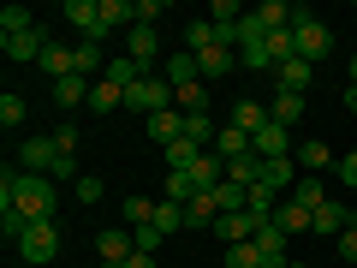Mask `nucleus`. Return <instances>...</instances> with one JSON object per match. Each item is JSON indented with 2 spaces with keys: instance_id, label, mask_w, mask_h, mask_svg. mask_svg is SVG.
<instances>
[{
  "instance_id": "2f4dec72",
  "label": "nucleus",
  "mask_w": 357,
  "mask_h": 268,
  "mask_svg": "<svg viewBox=\"0 0 357 268\" xmlns=\"http://www.w3.org/2000/svg\"><path fill=\"white\" fill-rule=\"evenodd\" d=\"M77 72H84V77L89 72H107V48H102V42H89V36L77 42Z\"/></svg>"
},
{
  "instance_id": "9b49d317",
  "label": "nucleus",
  "mask_w": 357,
  "mask_h": 268,
  "mask_svg": "<svg viewBox=\"0 0 357 268\" xmlns=\"http://www.w3.org/2000/svg\"><path fill=\"white\" fill-rule=\"evenodd\" d=\"M351 221H357V215H351V209H345V203H340V197H328V203H321V209H316V227H310V232H321V239H340V232H345V227H351Z\"/></svg>"
},
{
  "instance_id": "412c9836",
  "label": "nucleus",
  "mask_w": 357,
  "mask_h": 268,
  "mask_svg": "<svg viewBox=\"0 0 357 268\" xmlns=\"http://www.w3.org/2000/svg\"><path fill=\"white\" fill-rule=\"evenodd\" d=\"M203 155H208V149H197V143H185V137H178V143H167V149H161V161H167V173H191V167L203 161Z\"/></svg>"
},
{
  "instance_id": "4be33fe9",
  "label": "nucleus",
  "mask_w": 357,
  "mask_h": 268,
  "mask_svg": "<svg viewBox=\"0 0 357 268\" xmlns=\"http://www.w3.org/2000/svg\"><path fill=\"white\" fill-rule=\"evenodd\" d=\"M310 77H316V66H310V60H286L280 72H274V84H280V89H292V96H304V89H310Z\"/></svg>"
},
{
  "instance_id": "6ab92c4d",
  "label": "nucleus",
  "mask_w": 357,
  "mask_h": 268,
  "mask_svg": "<svg viewBox=\"0 0 357 268\" xmlns=\"http://www.w3.org/2000/svg\"><path fill=\"white\" fill-rule=\"evenodd\" d=\"M42 72H48V77H72L77 72V48H66V42H48V54H42Z\"/></svg>"
},
{
  "instance_id": "f03ea898",
  "label": "nucleus",
  "mask_w": 357,
  "mask_h": 268,
  "mask_svg": "<svg viewBox=\"0 0 357 268\" xmlns=\"http://www.w3.org/2000/svg\"><path fill=\"white\" fill-rule=\"evenodd\" d=\"M292 36H298V60H310V66L333 54V30L321 24L316 13H304V6H298V24H292Z\"/></svg>"
},
{
  "instance_id": "e433bc0d",
  "label": "nucleus",
  "mask_w": 357,
  "mask_h": 268,
  "mask_svg": "<svg viewBox=\"0 0 357 268\" xmlns=\"http://www.w3.org/2000/svg\"><path fill=\"white\" fill-rule=\"evenodd\" d=\"M48 137H54V149H60V155H77V126H72V119H60Z\"/></svg>"
},
{
  "instance_id": "dca6fc26",
  "label": "nucleus",
  "mask_w": 357,
  "mask_h": 268,
  "mask_svg": "<svg viewBox=\"0 0 357 268\" xmlns=\"http://www.w3.org/2000/svg\"><path fill=\"white\" fill-rule=\"evenodd\" d=\"M268 119L292 131L298 119H304V96H292V89H274V102H268Z\"/></svg>"
},
{
  "instance_id": "473e14b6",
  "label": "nucleus",
  "mask_w": 357,
  "mask_h": 268,
  "mask_svg": "<svg viewBox=\"0 0 357 268\" xmlns=\"http://www.w3.org/2000/svg\"><path fill=\"white\" fill-rule=\"evenodd\" d=\"M178 114H208V84H203V77L178 89Z\"/></svg>"
},
{
  "instance_id": "37998d69",
  "label": "nucleus",
  "mask_w": 357,
  "mask_h": 268,
  "mask_svg": "<svg viewBox=\"0 0 357 268\" xmlns=\"http://www.w3.org/2000/svg\"><path fill=\"white\" fill-rule=\"evenodd\" d=\"M340 256H345V262H357V221L340 232Z\"/></svg>"
},
{
  "instance_id": "c756f323",
  "label": "nucleus",
  "mask_w": 357,
  "mask_h": 268,
  "mask_svg": "<svg viewBox=\"0 0 357 268\" xmlns=\"http://www.w3.org/2000/svg\"><path fill=\"white\" fill-rule=\"evenodd\" d=\"M215 119H208V114H185V143H197V149H208V143H215Z\"/></svg>"
},
{
  "instance_id": "7c9ffc66",
  "label": "nucleus",
  "mask_w": 357,
  "mask_h": 268,
  "mask_svg": "<svg viewBox=\"0 0 357 268\" xmlns=\"http://www.w3.org/2000/svg\"><path fill=\"white\" fill-rule=\"evenodd\" d=\"M24 119H30V102L18 96V89H6V96H0V126L13 131V126H24Z\"/></svg>"
},
{
  "instance_id": "20e7f679",
  "label": "nucleus",
  "mask_w": 357,
  "mask_h": 268,
  "mask_svg": "<svg viewBox=\"0 0 357 268\" xmlns=\"http://www.w3.org/2000/svg\"><path fill=\"white\" fill-rule=\"evenodd\" d=\"M66 155L54 149V137H24L18 143V173H42V179H54V167H60Z\"/></svg>"
},
{
  "instance_id": "423d86ee",
  "label": "nucleus",
  "mask_w": 357,
  "mask_h": 268,
  "mask_svg": "<svg viewBox=\"0 0 357 268\" xmlns=\"http://www.w3.org/2000/svg\"><path fill=\"white\" fill-rule=\"evenodd\" d=\"M126 54H131L137 66H149V72H155V66H161V30H149V24H131Z\"/></svg>"
},
{
  "instance_id": "7ed1b4c3",
  "label": "nucleus",
  "mask_w": 357,
  "mask_h": 268,
  "mask_svg": "<svg viewBox=\"0 0 357 268\" xmlns=\"http://www.w3.org/2000/svg\"><path fill=\"white\" fill-rule=\"evenodd\" d=\"M18 256L24 262H54L60 256V227L54 221H30V232L18 239Z\"/></svg>"
},
{
  "instance_id": "a19ab883",
  "label": "nucleus",
  "mask_w": 357,
  "mask_h": 268,
  "mask_svg": "<svg viewBox=\"0 0 357 268\" xmlns=\"http://www.w3.org/2000/svg\"><path fill=\"white\" fill-rule=\"evenodd\" d=\"M333 173H340V185H345V191H357V149H351V155H345V161H340V167H333Z\"/></svg>"
},
{
  "instance_id": "bb28decb",
  "label": "nucleus",
  "mask_w": 357,
  "mask_h": 268,
  "mask_svg": "<svg viewBox=\"0 0 357 268\" xmlns=\"http://www.w3.org/2000/svg\"><path fill=\"white\" fill-rule=\"evenodd\" d=\"M286 197H292V203H298V209H310V215H316V209H321V203H328V191H321V185H316V179H310V173H304V179H298V185H292V191H286Z\"/></svg>"
},
{
  "instance_id": "393cba45",
  "label": "nucleus",
  "mask_w": 357,
  "mask_h": 268,
  "mask_svg": "<svg viewBox=\"0 0 357 268\" xmlns=\"http://www.w3.org/2000/svg\"><path fill=\"white\" fill-rule=\"evenodd\" d=\"M232 126H238V131H250V137H256V131L268 126V102H250V96H244V102L232 107Z\"/></svg>"
},
{
  "instance_id": "a878e982",
  "label": "nucleus",
  "mask_w": 357,
  "mask_h": 268,
  "mask_svg": "<svg viewBox=\"0 0 357 268\" xmlns=\"http://www.w3.org/2000/svg\"><path fill=\"white\" fill-rule=\"evenodd\" d=\"M114 107H126V89H119V84H107V77H102V84L89 89V114H114Z\"/></svg>"
},
{
  "instance_id": "2eb2a0df",
  "label": "nucleus",
  "mask_w": 357,
  "mask_h": 268,
  "mask_svg": "<svg viewBox=\"0 0 357 268\" xmlns=\"http://www.w3.org/2000/svg\"><path fill=\"white\" fill-rule=\"evenodd\" d=\"M250 149H256V143H250V131H238L232 119L215 131V155H220V161H238V155H250Z\"/></svg>"
},
{
  "instance_id": "4c0bfd02",
  "label": "nucleus",
  "mask_w": 357,
  "mask_h": 268,
  "mask_svg": "<svg viewBox=\"0 0 357 268\" xmlns=\"http://www.w3.org/2000/svg\"><path fill=\"white\" fill-rule=\"evenodd\" d=\"M167 232L161 227H131V244H137V256H155V244H161Z\"/></svg>"
},
{
  "instance_id": "1a4fd4ad",
  "label": "nucleus",
  "mask_w": 357,
  "mask_h": 268,
  "mask_svg": "<svg viewBox=\"0 0 357 268\" xmlns=\"http://www.w3.org/2000/svg\"><path fill=\"white\" fill-rule=\"evenodd\" d=\"M256 155H262V161H286V155H292V131H286V126H274V119H268V126L262 131H256Z\"/></svg>"
},
{
  "instance_id": "f704fd0d",
  "label": "nucleus",
  "mask_w": 357,
  "mask_h": 268,
  "mask_svg": "<svg viewBox=\"0 0 357 268\" xmlns=\"http://www.w3.org/2000/svg\"><path fill=\"white\" fill-rule=\"evenodd\" d=\"M197 191H203V185H197L191 173H167V203H191Z\"/></svg>"
},
{
  "instance_id": "79ce46f5",
  "label": "nucleus",
  "mask_w": 357,
  "mask_h": 268,
  "mask_svg": "<svg viewBox=\"0 0 357 268\" xmlns=\"http://www.w3.org/2000/svg\"><path fill=\"white\" fill-rule=\"evenodd\" d=\"M161 13H167L161 0H137V24H149V30H155V18H161Z\"/></svg>"
},
{
  "instance_id": "f3484780",
  "label": "nucleus",
  "mask_w": 357,
  "mask_h": 268,
  "mask_svg": "<svg viewBox=\"0 0 357 268\" xmlns=\"http://www.w3.org/2000/svg\"><path fill=\"white\" fill-rule=\"evenodd\" d=\"M274 227H280L286 239H298V232H310V227H316V215H310V209H298L292 197H286V203L274 209Z\"/></svg>"
},
{
  "instance_id": "4468645a",
  "label": "nucleus",
  "mask_w": 357,
  "mask_h": 268,
  "mask_svg": "<svg viewBox=\"0 0 357 268\" xmlns=\"http://www.w3.org/2000/svg\"><path fill=\"white\" fill-rule=\"evenodd\" d=\"M161 77H167L173 89H185V84L203 77V66H197V54H167V60H161Z\"/></svg>"
},
{
  "instance_id": "58836bf2",
  "label": "nucleus",
  "mask_w": 357,
  "mask_h": 268,
  "mask_svg": "<svg viewBox=\"0 0 357 268\" xmlns=\"http://www.w3.org/2000/svg\"><path fill=\"white\" fill-rule=\"evenodd\" d=\"M238 18H244L238 0H215V6H208V24H238Z\"/></svg>"
},
{
  "instance_id": "0eeeda50",
  "label": "nucleus",
  "mask_w": 357,
  "mask_h": 268,
  "mask_svg": "<svg viewBox=\"0 0 357 268\" xmlns=\"http://www.w3.org/2000/svg\"><path fill=\"white\" fill-rule=\"evenodd\" d=\"M89 77L84 72H72V77H54V107H60V114H72V107H89Z\"/></svg>"
},
{
  "instance_id": "09e8293b",
  "label": "nucleus",
  "mask_w": 357,
  "mask_h": 268,
  "mask_svg": "<svg viewBox=\"0 0 357 268\" xmlns=\"http://www.w3.org/2000/svg\"><path fill=\"white\" fill-rule=\"evenodd\" d=\"M286 268H310V262H286Z\"/></svg>"
},
{
  "instance_id": "cd10ccee",
  "label": "nucleus",
  "mask_w": 357,
  "mask_h": 268,
  "mask_svg": "<svg viewBox=\"0 0 357 268\" xmlns=\"http://www.w3.org/2000/svg\"><path fill=\"white\" fill-rule=\"evenodd\" d=\"M119 221H126V227H149L155 221V197H126V203H119Z\"/></svg>"
},
{
  "instance_id": "72a5a7b5",
  "label": "nucleus",
  "mask_w": 357,
  "mask_h": 268,
  "mask_svg": "<svg viewBox=\"0 0 357 268\" xmlns=\"http://www.w3.org/2000/svg\"><path fill=\"white\" fill-rule=\"evenodd\" d=\"M18 30H36V13L30 6H6L0 13V36H18Z\"/></svg>"
},
{
  "instance_id": "6e6552de",
  "label": "nucleus",
  "mask_w": 357,
  "mask_h": 268,
  "mask_svg": "<svg viewBox=\"0 0 357 268\" xmlns=\"http://www.w3.org/2000/svg\"><path fill=\"white\" fill-rule=\"evenodd\" d=\"M96 256H102V262H131V256H137L131 227H107V232H96Z\"/></svg>"
},
{
  "instance_id": "c9c22d12",
  "label": "nucleus",
  "mask_w": 357,
  "mask_h": 268,
  "mask_svg": "<svg viewBox=\"0 0 357 268\" xmlns=\"http://www.w3.org/2000/svg\"><path fill=\"white\" fill-rule=\"evenodd\" d=\"M227 268H262V251H256V239L232 244V251H227Z\"/></svg>"
},
{
  "instance_id": "de8ad7c7",
  "label": "nucleus",
  "mask_w": 357,
  "mask_h": 268,
  "mask_svg": "<svg viewBox=\"0 0 357 268\" xmlns=\"http://www.w3.org/2000/svg\"><path fill=\"white\" fill-rule=\"evenodd\" d=\"M102 268H126V262H102Z\"/></svg>"
},
{
  "instance_id": "b1692460",
  "label": "nucleus",
  "mask_w": 357,
  "mask_h": 268,
  "mask_svg": "<svg viewBox=\"0 0 357 268\" xmlns=\"http://www.w3.org/2000/svg\"><path fill=\"white\" fill-rule=\"evenodd\" d=\"M197 66H203V84H208V77L238 72V54H232V48H208V54H197Z\"/></svg>"
},
{
  "instance_id": "c03bdc74",
  "label": "nucleus",
  "mask_w": 357,
  "mask_h": 268,
  "mask_svg": "<svg viewBox=\"0 0 357 268\" xmlns=\"http://www.w3.org/2000/svg\"><path fill=\"white\" fill-rule=\"evenodd\" d=\"M345 114H357V84H345Z\"/></svg>"
},
{
  "instance_id": "39448f33",
  "label": "nucleus",
  "mask_w": 357,
  "mask_h": 268,
  "mask_svg": "<svg viewBox=\"0 0 357 268\" xmlns=\"http://www.w3.org/2000/svg\"><path fill=\"white\" fill-rule=\"evenodd\" d=\"M48 42L54 36L36 24V30H18V36H0V48H6V60H13V66H36L42 54H48Z\"/></svg>"
},
{
  "instance_id": "f8f14e48",
  "label": "nucleus",
  "mask_w": 357,
  "mask_h": 268,
  "mask_svg": "<svg viewBox=\"0 0 357 268\" xmlns=\"http://www.w3.org/2000/svg\"><path fill=\"white\" fill-rule=\"evenodd\" d=\"M178 137H185V114H178V107L149 114V143H155V149H167V143H178Z\"/></svg>"
},
{
  "instance_id": "9d476101",
  "label": "nucleus",
  "mask_w": 357,
  "mask_h": 268,
  "mask_svg": "<svg viewBox=\"0 0 357 268\" xmlns=\"http://www.w3.org/2000/svg\"><path fill=\"white\" fill-rule=\"evenodd\" d=\"M60 18H66V24H77L89 42H96V30H102V0H66Z\"/></svg>"
},
{
  "instance_id": "aec40b11",
  "label": "nucleus",
  "mask_w": 357,
  "mask_h": 268,
  "mask_svg": "<svg viewBox=\"0 0 357 268\" xmlns=\"http://www.w3.org/2000/svg\"><path fill=\"white\" fill-rule=\"evenodd\" d=\"M215 239H220V244L232 251V244L256 239V221H250V215H220V221H215Z\"/></svg>"
},
{
  "instance_id": "c85d7f7f",
  "label": "nucleus",
  "mask_w": 357,
  "mask_h": 268,
  "mask_svg": "<svg viewBox=\"0 0 357 268\" xmlns=\"http://www.w3.org/2000/svg\"><path fill=\"white\" fill-rule=\"evenodd\" d=\"M149 227H161V232H185V227H191V221H185V203H167V197H161Z\"/></svg>"
},
{
  "instance_id": "a18cd8bd",
  "label": "nucleus",
  "mask_w": 357,
  "mask_h": 268,
  "mask_svg": "<svg viewBox=\"0 0 357 268\" xmlns=\"http://www.w3.org/2000/svg\"><path fill=\"white\" fill-rule=\"evenodd\" d=\"M345 84H357V54H351V60H345Z\"/></svg>"
},
{
  "instance_id": "a211bd4d",
  "label": "nucleus",
  "mask_w": 357,
  "mask_h": 268,
  "mask_svg": "<svg viewBox=\"0 0 357 268\" xmlns=\"http://www.w3.org/2000/svg\"><path fill=\"white\" fill-rule=\"evenodd\" d=\"M298 167L316 179V173H328V167H340V161H333V149H328L321 137H310V143H298Z\"/></svg>"
},
{
  "instance_id": "49530a36",
  "label": "nucleus",
  "mask_w": 357,
  "mask_h": 268,
  "mask_svg": "<svg viewBox=\"0 0 357 268\" xmlns=\"http://www.w3.org/2000/svg\"><path fill=\"white\" fill-rule=\"evenodd\" d=\"M126 268H155V256H131V262Z\"/></svg>"
},
{
  "instance_id": "5701e85b",
  "label": "nucleus",
  "mask_w": 357,
  "mask_h": 268,
  "mask_svg": "<svg viewBox=\"0 0 357 268\" xmlns=\"http://www.w3.org/2000/svg\"><path fill=\"white\" fill-rule=\"evenodd\" d=\"M227 179L232 185H244V191H250V185H262V155H238V161H227Z\"/></svg>"
},
{
  "instance_id": "ea45409f",
  "label": "nucleus",
  "mask_w": 357,
  "mask_h": 268,
  "mask_svg": "<svg viewBox=\"0 0 357 268\" xmlns=\"http://www.w3.org/2000/svg\"><path fill=\"white\" fill-rule=\"evenodd\" d=\"M72 191H77V203H102V191H107V185H102L96 173H84V179L72 185Z\"/></svg>"
},
{
  "instance_id": "ddd939ff",
  "label": "nucleus",
  "mask_w": 357,
  "mask_h": 268,
  "mask_svg": "<svg viewBox=\"0 0 357 268\" xmlns=\"http://www.w3.org/2000/svg\"><path fill=\"white\" fill-rule=\"evenodd\" d=\"M119 24H137V0H102V30H96V42H107V30H119Z\"/></svg>"
},
{
  "instance_id": "f257e3e1",
  "label": "nucleus",
  "mask_w": 357,
  "mask_h": 268,
  "mask_svg": "<svg viewBox=\"0 0 357 268\" xmlns=\"http://www.w3.org/2000/svg\"><path fill=\"white\" fill-rule=\"evenodd\" d=\"M0 209H24L30 221H54V209H60V191H54V179L42 173H0Z\"/></svg>"
}]
</instances>
